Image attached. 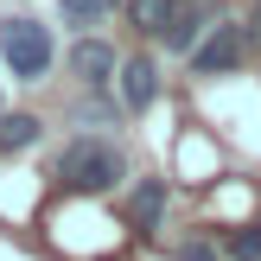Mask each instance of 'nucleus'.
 Listing matches in <instances>:
<instances>
[{
  "label": "nucleus",
  "mask_w": 261,
  "mask_h": 261,
  "mask_svg": "<svg viewBox=\"0 0 261 261\" xmlns=\"http://www.w3.org/2000/svg\"><path fill=\"white\" fill-rule=\"evenodd\" d=\"M51 178H58V191L102 198V191H115L127 178V153L115 147V140H102V134H76L70 147L51 160Z\"/></svg>",
  "instance_id": "obj_1"
},
{
  "label": "nucleus",
  "mask_w": 261,
  "mask_h": 261,
  "mask_svg": "<svg viewBox=\"0 0 261 261\" xmlns=\"http://www.w3.org/2000/svg\"><path fill=\"white\" fill-rule=\"evenodd\" d=\"M0 58H7V70L19 76V83H38V76L51 70V58H58L51 25L32 19V13H7V19H0Z\"/></svg>",
  "instance_id": "obj_2"
},
{
  "label": "nucleus",
  "mask_w": 261,
  "mask_h": 261,
  "mask_svg": "<svg viewBox=\"0 0 261 261\" xmlns=\"http://www.w3.org/2000/svg\"><path fill=\"white\" fill-rule=\"evenodd\" d=\"M242 58H249L242 19H223V25H211V32H204L198 45H191V70H198V76H229Z\"/></svg>",
  "instance_id": "obj_3"
},
{
  "label": "nucleus",
  "mask_w": 261,
  "mask_h": 261,
  "mask_svg": "<svg viewBox=\"0 0 261 261\" xmlns=\"http://www.w3.org/2000/svg\"><path fill=\"white\" fill-rule=\"evenodd\" d=\"M115 83H121V109L127 115H147L160 102V64L153 58H121L115 64Z\"/></svg>",
  "instance_id": "obj_4"
},
{
  "label": "nucleus",
  "mask_w": 261,
  "mask_h": 261,
  "mask_svg": "<svg viewBox=\"0 0 261 261\" xmlns=\"http://www.w3.org/2000/svg\"><path fill=\"white\" fill-rule=\"evenodd\" d=\"M115 64H121V58H115V45H102V38H89V32L70 45V76H76V83H89V89L115 83Z\"/></svg>",
  "instance_id": "obj_5"
},
{
  "label": "nucleus",
  "mask_w": 261,
  "mask_h": 261,
  "mask_svg": "<svg viewBox=\"0 0 261 261\" xmlns=\"http://www.w3.org/2000/svg\"><path fill=\"white\" fill-rule=\"evenodd\" d=\"M211 7H204V0H185V7L172 13V25H166V51H178V58H191V45H198L204 32H211Z\"/></svg>",
  "instance_id": "obj_6"
},
{
  "label": "nucleus",
  "mask_w": 261,
  "mask_h": 261,
  "mask_svg": "<svg viewBox=\"0 0 261 261\" xmlns=\"http://www.w3.org/2000/svg\"><path fill=\"white\" fill-rule=\"evenodd\" d=\"M185 7V0H127V19H134V32L147 38H166V25H172V13Z\"/></svg>",
  "instance_id": "obj_7"
},
{
  "label": "nucleus",
  "mask_w": 261,
  "mask_h": 261,
  "mask_svg": "<svg viewBox=\"0 0 261 261\" xmlns=\"http://www.w3.org/2000/svg\"><path fill=\"white\" fill-rule=\"evenodd\" d=\"M127 217H134V229H160V217H166V185H160V178H140Z\"/></svg>",
  "instance_id": "obj_8"
},
{
  "label": "nucleus",
  "mask_w": 261,
  "mask_h": 261,
  "mask_svg": "<svg viewBox=\"0 0 261 261\" xmlns=\"http://www.w3.org/2000/svg\"><path fill=\"white\" fill-rule=\"evenodd\" d=\"M38 134H45L38 115H7V109H0V153H25Z\"/></svg>",
  "instance_id": "obj_9"
},
{
  "label": "nucleus",
  "mask_w": 261,
  "mask_h": 261,
  "mask_svg": "<svg viewBox=\"0 0 261 261\" xmlns=\"http://www.w3.org/2000/svg\"><path fill=\"white\" fill-rule=\"evenodd\" d=\"M58 13H64V25L89 32V25H102V19L115 13V0H58Z\"/></svg>",
  "instance_id": "obj_10"
},
{
  "label": "nucleus",
  "mask_w": 261,
  "mask_h": 261,
  "mask_svg": "<svg viewBox=\"0 0 261 261\" xmlns=\"http://www.w3.org/2000/svg\"><path fill=\"white\" fill-rule=\"evenodd\" d=\"M229 255L236 261H261V223H242L236 236H229Z\"/></svg>",
  "instance_id": "obj_11"
},
{
  "label": "nucleus",
  "mask_w": 261,
  "mask_h": 261,
  "mask_svg": "<svg viewBox=\"0 0 261 261\" xmlns=\"http://www.w3.org/2000/svg\"><path fill=\"white\" fill-rule=\"evenodd\" d=\"M242 38H249V51L261 45V0H249V13H242Z\"/></svg>",
  "instance_id": "obj_12"
},
{
  "label": "nucleus",
  "mask_w": 261,
  "mask_h": 261,
  "mask_svg": "<svg viewBox=\"0 0 261 261\" xmlns=\"http://www.w3.org/2000/svg\"><path fill=\"white\" fill-rule=\"evenodd\" d=\"M178 261H217V249H211V242H185V249H178Z\"/></svg>",
  "instance_id": "obj_13"
}]
</instances>
